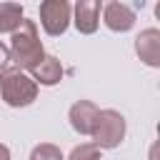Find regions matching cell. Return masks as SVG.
Listing matches in <instances>:
<instances>
[{"label":"cell","mask_w":160,"mask_h":160,"mask_svg":"<svg viewBox=\"0 0 160 160\" xmlns=\"http://www.w3.org/2000/svg\"><path fill=\"white\" fill-rule=\"evenodd\" d=\"M92 145L98 150H108V148H118L125 138V118L118 110H100L92 125Z\"/></svg>","instance_id":"3"},{"label":"cell","mask_w":160,"mask_h":160,"mask_svg":"<svg viewBox=\"0 0 160 160\" xmlns=\"http://www.w3.org/2000/svg\"><path fill=\"white\" fill-rule=\"evenodd\" d=\"M72 12H75V20H72L75 28H78L80 32L90 35V32H95L98 25H100L102 2H100V0H80V2H75Z\"/></svg>","instance_id":"5"},{"label":"cell","mask_w":160,"mask_h":160,"mask_svg":"<svg viewBox=\"0 0 160 160\" xmlns=\"http://www.w3.org/2000/svg\"><path fill=\"white\" fill-rule=\"evenodd\" d=\"M10 60L18 65V70H32L42 58V42H40V35H38V28L32 20H22L20 28L12 32L10 38Z\"/></svg>","instance_id":"1"},{"label":"cell","mask_w":160,"mask_h":160,"mask_svg":"<svg viewBox=\"0 0 160 160\" xmlns=\"http://www.w3.org/2000/svg\"><path fill=\"white\" fill-rule=\"evenodd\" d=\"M68 160H100V150L92 142H82V145L72 148V152L68 155Z\"/></svg>","instance_id":"12"},{"label":"cell","mask_w":160,"mask_h":160,"mask_svg":"<svg viewBox=\"0 0 160 160\" xmlns=\"http://www.w3.org/2000/svg\"><path fill=\"white\" fill-rule=\"evenodd\" d=\"M30 72H32L35 85H45V88L58 85V82L62 80V65H60V60H58L55 55H45Z\"/></svg>","instance_id":"9"},{"label":"cell","mask_w":160,"mask_h":160,"mask_svg":"<svg viewBox=\"0 0 160 160\" xmlns=\"http://www.w3.org/2000/svg\"><path fill=\"white\" fill-rule=\"evenodd\" d=\"M0 160H10V150H8V145H2V142H0Z\"/></svg>","instance_id":"14"},{"label":"cell","mask_w":160,"mask_h":160,"mask_svg":"<svg viewBox=\"0 0 160 160\" xmlns=\"http://www.w3.org/2000/svg\"><path fill=\"white\" fill-rule=\"evenodd\" d=\"M98 112H100V110H98V105H95V102H90V100H78V102H72V108H70V112H68L72 130H75V132H80V135H90V132H92V125H95Z\"/></svg>","instance_id":"8"},{"label":"cell","mask_w":160,"mask_h":160,"mask_svg":"<svg viewBox=\"0 0 160 160\" xmlns=\"http://www.w3.org/2000/svg\"><path fill=\"white\" fill-rule=\"evenodd\" d=\"M30 160H65V158H62L60 148H55V145H50V142H42V145H38V148H32Z\"/></svg>","instance_id":"11"},{"label":"cell","mask_w":160,"mask_h":160,"mask_svg":"<svg viewBox=\"0 0 160 160\" xmlns=\"http://www.w3.org/2000/svg\"><path fill=\"white\" fill-rule=\"evenodd\" d=\"M135 52L140 55V60L150 68L160 65V30L148 28L135 38Z\"/></svg>","instance_id":"7"},{"label":"cell","mask_w":160,"mask_h":160,"mask_svg":"<svg viewBox=\"0 0 160 160\" xmlns=\"http://www.w3.org/2000/svg\"><path fill=\"white\" fill-rule=\"evenodd\" d=\"M25 20L22 8L15 2H0V32H15L20 28V22Z\"/></svg>","instance_id":"10"},{"label":"cell","mask_w":160,"mask_h":160,"mask_svg":"<svg viewBox=\"0 0 160 160\" xmlns=\"http://www.w3.org/2000/svg\"><path fill=\"white\" fill-rule=\"evenodd\" d=\"M0 98L10 108H25L38 98V85L22 70L8 68L0 72Z\"/></svg>","instance_id":"2"},{"label":"cell","mask_w":160,"mask_h":160,"mask_svg":"<svg viewBox=\"0 0 160 160\" xmlns=\"http://www.w3.org/2000/svg\"><path fill=\"white\" fill-rule=\"evenodd\" d=\"M102 22L115 32H125L135 25V12L125 2H108L102 5Z\"/></svg>","instance_id":"6"},{"label":"cell","mask_w":160,"mask_h":160,"mask_svg":"<svg viewBox=\"0 0 160 160\" xmlns=\"http://www.w3.org/2000/svg\"><path fill=\"white\" fill-rule=\"evenodd\" d=\"M8 62H10V50H8V45L0 40V72L8 70Z\"/></svg>","instance_id":"13"},{"label":"cell","mask_w":160,"mask_h":160,"mask_svg":"<svg viewBox=\"0 0 160 160\" xmlns=\"http://www.w3.org/2000/svg\"><path fill=\"white\" fill-rule=\"evenodd\" d=\"M72 8L65 0H45L40 5V25L48 35H62L70 25Z\"/></svg>","instance_id":"4"}]
</instances>
